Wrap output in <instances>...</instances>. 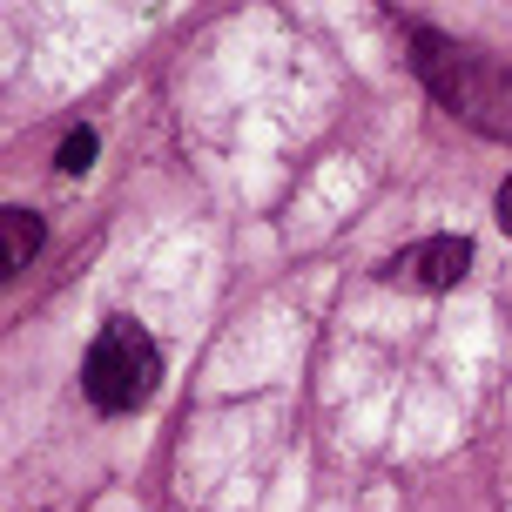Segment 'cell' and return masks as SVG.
<instances>
[{
	"mask_svg": "<svg viewBox=\"0 0 512 512\" xmlns=\"http://www.w3.org/2000/svg\"><path fill=\"white\" fill-rule=\"evenodd\" d=\"M411 68H418V81H425L459 122L512 142V75H499L486 54L459 48V41L432 34V27H411Z\"/></svg>",
	"mask_w": 512,
	"mask_h": 512,
	"instance_id": "cell-1",
	"label": "cell"
},
{
	"mask_svg": "<svg viewBox=\"0 0 512 512\" xmlns=\"http://www.w3.org/2000/svg\"><path fill=\"white\" fill-rule=\"evenodd\" d=\"M155 384H162V351H155V337L142 331L135 317H108L102 337L88 344V364H81L88 405L108 411V418H122V411L149 405Z\"/></svg>",
	"mask_w": 512,
	"mask_h": 512,
	"instance_id": "cell-2",
	"label": "cell"
},
{
	"mask_svg": "<svg viewBox=\"0 0 512 512\" xmlns=\"http://www.w3.org/2000/svg\"><path fill=\"white\" fill-rule=\"evenodd\" d=\"M472 270V243L465 236H425L411 250L384 256V283H405V290H459Z\"/></svg>",
	"mask_w": 512,
	"mask_h": 512,
	"instance_id": "cell-3",
	"label": "cell"
},
{
	"mask_svg": "<svg viewBox=\"0 0 512 512\" xmlns=\"http://www.w3.org/2000/svg\"><path fill=\"white\" fill-rule=\"evenodd\" d=\"M0 230H7V270H27V256L41 250V216L21 203L0 209Z\"/></svg>",
	"mask_w": 512,
	"mask_h": 512,
	"instance_id": "cell-4",
	"label": "cell"
},
{
	"mask_svg": "<svg viewBox=\"0 0 512 512\" xmlns=\"http://www.w3.org/2000/svg\"><path fill=\"white\" fill-rule=\"evenodd\" d=\"M54 169H61V176H88V169H95V128H68V142H61V155H54Z\"/></svg>",
	"mask_w": 512,
	"mask_h": 512,
	"instance_id": "cell-5",
	"label": "cell"
},
{
	"mask_svg": "<svg viewBox=\"0 0 512 512\" xmlns=\"http://www.w3.org/2000/svg\"><path fill=\"white\" fill-rule=\"evenodd\" d=\"M499 223H506V230H512V176L499 182Z\"/></svg>",
	"mask_w": 512,
	"mask_h": 512,
	"instance_id": "cell-6",
	"label": "cell"
}]
</instances>
